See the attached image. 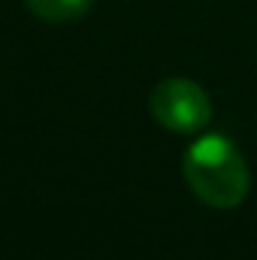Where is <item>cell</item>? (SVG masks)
Wrapping results in <instances>:
<instances>
[{
  "mask_svg": "<svg viewBox=\"0 0 257 260\" xmlns=\"http://www.w3.org/2000/svg\"><path fill=\"white\" fill-rule=\"evenodd\" d=\"M148 106L157 124H164L173 133H197L212 118V103L206 91L197 82L182 79V76L157 82L148 97Z\"/></svg>",
  "mask_w": 257,
  "mask_h": 260,
  "instance_id": "2",
  "label": "cell"
},
{
  "mask_svg": "<svg viewBox=\"0 0 257 260\" xmlns=\"http://www.w3.org/2000/svg\"><path fill=\"white\" fill-rule=\"evenodd\" d=\"M185 179L212 209H233L248 194V164L227 136H200L185 154Z\"/></svg>",
  "mask_w": 257,
  "mask_h": 260,
  "instance_id": "1",
  "label": "cell"
},
{
  "mask_svg": "<svg viewBox=\"0 0 257 260\" xmlns=\"http://www.w3.org/2000/svg\"><path fill=\"white\" fill-rule=\"evenodd\" d=\"M24 6L30 9V15H37L40 21L49 24H67V21H79L91 12L94 0H24Z\"/></svg>",
  "mask_w": 257,
  "mask_h": 260,
  "instance_id": "3",
  "label": "cell"
}]
</instances>
